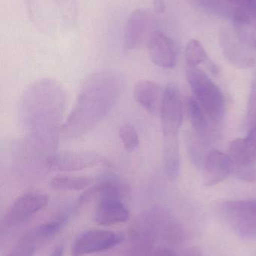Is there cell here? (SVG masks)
<instances>
[{
  "label": "cell",
  "mask_w": 256,
  "mask_h": 256,
  "mask_svg": "<svg viewBox=\"0 0 256 256\" xmlns=\"http://www.w3.org/2000/svg\"><path fill=\"white\" fill-rule=\"evenodd\" d=\"M66 102L63 86L48 78L35 81L21 96L18 110L21 126L32 148L46 159L57 149Z\"/></svg>",
  "instance_id": "obj_1"
},
{
  "label": "cell",
  "mask_w": 256,
  "mask_h": 256,
  "mask_svg": "<svg viewBox=\"0 0 256 256\" xmlns=\"http://www.w3.org/2000/svg\"><path fill=\"white\" fill-rule=\"evenodd\" d=\"M63 252H64V248L62 245H60V246L55 248V250L53 251L52 254L49 256H63Z\"/></svg>",
  "instance_id": "obj_31"
},
{
  "label": "cell",
  "mask_w": 256,
  "mask_h": 256,
  "mask_svg": "<svg viewBox=\"0 0 256 256\" xmlns=\"http://www.w3.org/2000/svg\"><path fill=\"white\" fill-rule=\"evenodd\" d=\"M119 136L125 149L128 152H135L140 144L138 131L132 124H124L119 128Z\"/></svg>",
  "instance_id": "obj_22"
},
{
  "label": "cell",
  "mask_w": 256,
  "mask_h": 256,
  "mask_svg": "<svg viewBox=\"0 0 256 256\" xmlns=\"http://www.w3.org/2000/svg\"><path fill=\"white\" fill-rule=\"evenodd\" d=\"M186 75L193 97L209 118L218 124L225 115V98L219 87L198 66L186 64Z\"/></svg>",
  "instance_id": "obj_4"
},
{
  "label": "cell",
  "mask_w": 256,
  "mask_h": 256,
  "mask_svg": "<svg viewBox=\"0 0 256 256\" xmlns=\"http://www.w3.org/2000/svg\"><path fill=\"white\" fill-rule=\"evenodd\" d=\"M248 122L251 126L256 124V80L251 90L250 97L249 100V109H248Z\"/></svg>",
  "instance_id": "obj_24"
},
{
  "label": "cell",
  "mask_w": 256,
  "mask_h": 256,
  "mask_svg": "<svg viewBox=\"0 0 256 256\" xmlns=\"http://www.w3.org/2000/svg\"><path fill=\"white\" fill-rule=\"evenodd\" d=\"M234 164L229 155L217 150H212L204 160V184L212 186L232 176Z\"/></svg>",
  "instance_id": "obj_12"
},
{
  "label": "cell",
  "mask_w": 256,
  "mask_h": 256,
  "mask_svg": "<svg viewBox=\"0 0 256 256\" xmlns=\"http://www.w3.org/2000/svg\"><path fill=\"white\" fill-rule=\"evenodd\" d=\"M153 251L144 246L129 245L126 256H153Z\"/></svg>",
  "instance_id": "obj_25"
},
{
  "label": "cell",
  "mask_w": 256,
  "mask_h": 256,
  "mask_svg": "<svg viewBox=\"0 0 256 256\" xmlns=\"http://www.w3.org/2000/svg\"><path fill=\"white\" fill-rule=\"evenodd\" d=\"M129 218L130 213L123 200L108 197L98 200L93 220L98 225L108 226L127 222Z\"/></svg>",
  "instance_id": "obj_13"
},
{
  "label": "cell",
  "mask_w": 256,
  "mask_h": 256,
  "mask_svg": "<svg viewBox=\"0 0 256 256\" xmlns=\"http://www.w3.org/2000/svg\"><path fill=\"white\" fill-rule=\"evenodd\" d=\"M57 234V228L52 222L42 224L26 233L7 256H33Z\"/></svg>",
  "instance_id": "obj_10"
},
{
  "label": "cell",
  "mask_w": 256,
  "mask_h": 256,
  "mask_svg": "<svg viewBox=\"0 0 256 256\" xmlns=\"http://www.w3.org/2000/svg\"><path fill=\"white\" fill-rule=\"evenodd\" d=\"M159 116L163 136H178L183 122V105L180 91L174 84H168L165 88Z\"/></svg>",
  "instance_id": "obj_9"
},
{
  "label": "cell",
  "mask_w": 256,
  "mask_h": 256,
  "mask_svg": "<svg viewBox=\"0 0 256 256\" xmlns=\"http://www.w3.org/2000/svg\"><path fill=\"white\" fill-rule=\"evenodd\" d=\"M29 18L47 34L67 32L77 20V0H24Z\"/></svg>",
  "instance_id": "obj_3"
},
{
  "label": "cell",
  "mask_w": 256,
  "mask_h": 256,
  "mask_svg": "<svg viewBox=\"0 0 256 256\" xmlns=\"http://www.w3.org/2000/svg\"><path fill=\"white\" fill-rule=\"evenodd\" d=\"M124 87V79L114 70H99L81 86L75 105L63 124V138L74 140L90 132L112 110Z\"/></svg>",
  "instance_id": "obj_2"
},
{
  "label": "cell",
  "mask_w": 256,
  "mask_h": 256,
  "mask_svg": "<svg viewBox=\"0 0 256 256\" xmlns=\"http://www.w3.org/2000/svg\"><path fill=\"white\" fill-rule=\"evenodd\" d=\"M153 16L145 10H134L126 22L124 32V48L128 50L138 48L153 25Z\"/></svg>",
  "instance_id": "obj_14"
},
{
  "label": "cell",
  "mask_w": 256,
  "mask_h": 256,
  "mask_svg": "<svg viewBox=\"0 0 256 256\" xmlns=\"http://www.w3.org/2000/svg\"><path fill=\"white\" fill-rule=\"evenodd\" d=\"M246 137L256 146V124L250 128V130Z\"/></svg>",
  "instance_id": "obj_28"
},
{
  "label": "cell",
  "mask_w": 256,
  "mask_h": 256,
  "mask_svg": "<svg viewBox=\"0 0 256 256\" xmlns=\"http://www.w3.org/2000/svg\"><path fill=\"white\" fill-rule=\"evenodd\" d=\"M48 202V196L43 192L31 191L15 200L5 214L3 224L6 226H16L24 224L43 209Z\"/></svg>",
  "instance_id": "obj_8"
},
{
  "label": "cell",
  "mask_w": 256,
  "mask_h": 256,
  "mask_svg": "<svg viewBox=\"0 0 256 256\" xmlns=\"http://www.w3.org/2000/svg\"><path fill=\"white\" fill-rule=\"evenodd\" d=\"M153 7L155 12L162 14L165 10V3L164 0H153Z\"/></svg>",
  "instance_id": "obj_27"
},
{
  "label": "cell",
  "mask_w": 256,
  "mask_h": 256,
  "mask_svg": "<svg viewBox=\"0 0 256 256\" xmlns=\"http://www.w3.org/2000/svg\"><path fill=\"white\" fill-rule=\"evenodd\" d=\"M45 166L56 172H75L96 166H111L107 158L96 152H55L45 160Z\"/></svg>",
  "instance_id": "obj_5"
},
{
  "label": "cell",
  "mask_w": 256,
  "mask_h": 256,
  "mask_svg": "<svg viewBox=\"0 0 256 256\" xmlns=\"http://www.w3.org/2000/svg\"><path fill=\"white\" fill-rule=\"evenodd\" d=\"M164 94L165 90L153 81L142 80L134 86V98L147 112L153 116L160 114Z\"/></svg>",
  "instance_id": "obj_15"
},
{
  "label": "cell",
  "mask_w": 256,
  "mask_h": 256,
  "mask_svg": "<svg viewBox=\"0 0 256 256\" xmlns=\"http://www.w3.org/2000/svg\"><path fill=\"white\" fill-rule=\"evenodd\" d=\"M153 256H177V255L170 248H160L155 251Z\"/></svg>",
  "instance_id": "obj_26"
},
{
  "label": "cell",
  "mask_w": 256,
  "mask_h": 256,
  "mask_svg": "<svg viewBox=\"0 0 256 256\" xmlns=\"http://www.w3.org/2000/svg\"><path fill=\"white\" fill-rule=\"evenodd\" d=\"M230 1L238 4L240 6L256 4V0H230Z\"/></svg>",
  "instance_id": "obj_30"
},
{
  "label": "cell",
  "mask_w": 256,
  "mask_h": 256,
  "mask_svg": "<svg viewBox=\"0 0 256 256\" xmlns=\"http://www.w3.org/2000/svg\"><path fill=\"white\" fill-rule=\"evenodd\" d=\"M163 159L165 174L168 178H177L180 164L178 136L163 137Z\"/></svg>",
  "instance_id": "obj_19"
},
{
  "label": "cell",
  "mask_w": 256,
  "mask_h": 256,
  "mask_svg": "<svg viewBox=\"0 0 256 256\" xmlns=\"http://www.w3.org/2000/svg\"><path fill=\"white\" fill-rule=\"evenodd\" d=\"M233 25L239 40L256 48V4L240 6L234 14Z\"/></svg>",
  "instance_id": "obj_16"
},
{
  "label": "cell",
  "mask_w": 256,
  "mask_h": 256,
  "mask_svg": "<svg viewBox=\"0 0 256 256\" xmlns=\"http://www.w3.org/2000/svg\"><path fill=\"white\" fill-rule=\"evenodd\" d=\"M94 180V178L90 176H58L51 180V186L57 190H81L88 188Z\"/></svg>",
  "instance_id": "obj_21"
},
{
  "label": "cell",
  "mask_w": 256,
  "mask_h": 256,
  "mask_svg": "<svg viewBox=\"0 0 256 256\" xmlns=\"http://www.w3.org/2000/svg\"><path fill=\"white\" fill-rule=\"evenodd\" d=\"M152 62L163 68H172L177 64V45L172 39L159 31L150 34L147 43Z\"/></svg>",
  "instance_id": "obj_11"
},
{
  "label": "cell",
  "mask_w": 256,
  "mask_h": 256,
  "mask_svg": "<svg viewBox=\"0 0 256 256\" xmlns=\"http://www.w3.org/2000/svg\"><path fill=\"white\" fill-rule=\"evenodd\" d=\"M185 105L189 121L195 134L200 140L208 141L207 140H210L214 135L213 132L216 130V128H214L217 124L210 120L193 96L186 98Z\"/></svg>",
  "instance_id": "obj_17"
},
{
  "label": "cell",
  "mask_w": 256,
  "mask_h": 256,
  "mask_svg": "<svg viewBox=\"0 0 256 256\" xmlns=\"http://www.w3.org/2000/svg\"><path fill=\"white\" fill-rule=\"evenodd\" d=\"M186 64L191 66H198L204 64L213 74L217 73V67L209 58L205 50L198 40H191L188 42L185 50Z\"/></svg>",
  "instance_id": "obj_20"
},
{
  "label": "cell",
  "mask_w": 256,
  "mask_h": 256,
  "mask_svg": "<svg viewBox=\"0 0 256 256\" xmlns=\"http://www.w3.org/2000/svg\"><path fill=\"white\" fill-rule=\"evenodd\" d=\"M228 152L231 160L236 165H256V146L247 137L231 141Z\"/></svg>",
  "instance_id": "obj_18"
},
{
  "label": "cell",
  "mask_w": 256,
  "mask_h": 256,
  "mask_svg": "<svg viewBox=\"0 0 256 256\" xmlns=\"http://www.w3.org/2000/svg\"><path fill=\"white\" fill-rule=\"evenodd\" d=\"M222 212L228 225L240 237L256 239V200L227 202Z\"/></svg>",
  "instance_id": "obj_6"
},
{
  "label": "cell",
  "mask_w": 256,
  "mask_h": 256,
  "mask_svg": "<svg viewBox=\"0 0 256 256\" xmlns=\"http://www.w3.org/2000/svg\"><path fill=\"white\" fill-rule=\"evenodd\" d=\"M232 176L243 182H255L256 165L239 166L234 164Z\"/></svg>",
  "instance_id": "obj_23"
},
{
  "label": "cell",
  "mask_w": 256,
  "mask_h": 256,
  "mask_svg": "<svg viewBox=\"0 0 256 256\" xmlns=\"http://www.w3.org/2000/svg\"><path fill=\"white\" fill-rule=\"evenodd\" d=\"M185 256H201V251L198 249V248H190V249L186 251V254Z\"/></svg>",
  "instance_id": "obj_29"
},
{
  "label": "cell",
  "mask_w": 256,
  "mask_h": 256,
  "mask_svg": "<svg viewBox=\"0 0 256 256\" xmlns=\"http://www.w3.org/2000/svg\"><path fill=\"white\" fill-rule=\"evenodd\" d=\"M125 236L121 233L105 230L84 232L77 237L72 245V256H86L103 252L123 243Z\"/></svg>",
  "instance_id": "obj_7"
}]
</instances>
